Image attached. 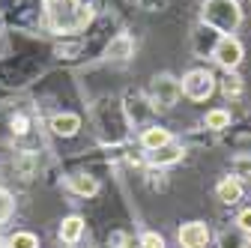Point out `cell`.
Instances as JSON below:
<instances>
[{
	"mask_svg": "<svg viewBox=\"0 0 251 248\" xmlns=\"http://www.w3.org/2000/svg\"><path fill=\"white\" fill-rule=\"evenodd\" d=\"M45 18L57 33H78L93 21V9L81 0H45Z\"/></svg>",
	"mask_w": 251,
	"mask_h": 248,
	"instance_id": "obj_1",
	"label": "cell"
},
{
	"mask_svg": "<svg viewBox=\"0 0 251 248\" xmlns=\"http://www.w3.org/2000/svg\"><path fill=\"white\" fill-rule=\"evenodd\" d=\"M201 18L209 30H215V33H222V36H230L242 21L239 0H203Z\"/></svg>",
	"mask_w": 251,
	"mask_h": 248,
	"instance_id": "obj_2",
	"label": "cell"
},
{
	"mask_svg": "<svg viewBox=\"0 0 251 248\" xmlns=\"http://www.w3.org/2000/svg\"><path fill=\"white\" fill-rule=\"evenodd\" d=\"M179 90L192 102H206L212 93H215V78H212L209 69H192V72L179 81Z\"/></svg>",
	"mask_w": 251,
	"mask_h": 248,
	"instance_id": "obj_3",
	"label": "cell"
},
{
	"mask_svg": "<svg viewBox=\"0 0 251 248\" xmlns=\"http://www.w3.org/2000/svg\"><path fill=\"white\" fill-rule=\"evenodd\" d=\"M179 93L182 90H179V81L174 75H168V72L155 75V81H152V108H162V111L174 108L176 99H179Z\"/></svg>",
	"mask_w": 251,
	"mask_h": 248,
	"instance_id": "obj_4",
	"label": "cell"
},
{
	"mask_svg": "<svg viewBox=\"0 0 251 248\" xmlns=\"http://www.w3.org/2000/svg\"><path fill=\"white\" fill-rule=\"evenodd\" d=\"M212 57H215V63L222 66V69L233 72L242 63V42L236 36H218V42L212 48Z\"/></svg>",
	"mask_w": 251,
	"mask_h": 248,
	"instance_id": "obj_5",
	"label": "cell"
},
{
	"mask_svg": "<svg viewBox=\"0 0 251 248\" xmlns=\"http://www.w3.org/2000/svg\"><path fill=\"white\" fill-rule=\"evenodd\" d=\"M176 239H179L182 248H206V242H209V227H206L203 222H185V224L179 227Z\"/></svg>",
	"mask_w": 251,
	"mask_h": 248,
	"instance_id": "obj_6",
	"label": "cell"
},
{
	"mask_svg": "<svg viewBox=\"0 0 251 248\" xmlns=\"http://www.w3.org/2000/svg\"><path fill=\"white\" fill-rule=\"evenodd\" d=\"M182 147L179 144H165V147H159V149H152L150 152V165H155V168H165V165H174V162H179L182 159Z\"/></svg>",
	"mask_w": 251,
	"mask_h": 248,
	"instance_id": "obj_7",
	"label": "cell"
},
{
	"mask_svg": "<svg viewBox=\"0 0 251 248\" xmlns=\"http://www.w3.org/2000/svg\"><path fill=\"white\" fill-rule=\"evenodd\" d=\"M215 195H218V200L222 203H236V200H242V179H236V176H225L222 182L215 185Z\"/></svg>",
	"mask_w": 251,
	"mask_h": 248,
	"instance_id": "obj_8",
	"label": "cell"
},
{
	"mask_svg": "<svg viewBox=\"0 0 251 248\" xmlns=\"http://www.w3.org/2000/svg\"><path fill=\"white\" fill-rule=\"evenodd\" d=\"M174 138H171V132L168 129H162V126H147L144 132H141V147L147 149V152H152V149H159V147H165V144H171Z\"/></svg>",
	"mask_w": 251,
	"mask_h": 248,
	"instance_id": "obj_9",
	"label": "cell"
},
{
	"mask_svg": "<svg viewBox=\"0 0 251 248\" xmlns=\"http://www.w3.org/2000/svg\"><path fill=\"white\" fill-rule=\"evenodd\" d=\"M78 129H81V117L78 114H57L51 120V132L60 135V138H72V135H78Z\"/></svg>",
	"mask_w": 251,
	"mask_h": 248,
	"instance_id": "obj_10",
	"label": "cell"
},
{
	"mask_svg": "<svg viewBox=\"0 0 251 248\" xmlns=\"http://www.w3.org/2000/svg\"><path fill=\"white\" fill-rule=\"evenodd\" d=\"M81 233H84V219H81V215H69V219H63L60 230H57L60 242H66V245H75L81 239Z\"/></svg>",
	"mask_w": 251,
	"mask_h": 248,
	"instance_id": "obj_11",
	"label": "cell"
},
{
	"mask_svg": "<svg viewBox=\"0 0 251 248\" xmlns=\"http://www.w3.org/2000/svg\"><path fill=\"white\" fill-rule=\"evenodd\" d=\"M111 60H129L132 54H135V42H132V36L129 33H120L117 39H111V45H108V51H105Z\"/></svg>",
	"mask_w": 251,
	"mask_h": 248,
	"instance_id": "obj_12",
	"label": "cell"
},
{
	"mask_svg": "<svg viewBox=\"0 0 251 248\" xmlns=\"http://www.w3.org/2000/svg\"><path fill=\"white\" fill-rule=\"evenodd\" d=\"M69 189H72L75 195L93 198V195L99 192V182H96V176H90V174H72V176H69Z\"/></svg>",
	"mask_w": 251,
	"mask_h": 248,
	"instance_id": "obj_13",
	"label": "cell"
},
{
	"mask_svg": "<svg viewBox=\"0 0 251 248\" xmlns=\"http://www.w3.org/2000/svg\"><path fill=\"white\" fill-rule=\"evenodd\" d=\"M6 248H39V239H36V233H30V230H15L6 239Z\"/></svg>",
	"mask_w": 251,
	"mask_h": 248,
	"instance_id": "obj_14",
	"label": "cell"
},
{
	"mask_svg": "<svg viewBox=\"0 0 251 248\" xmlns=\"http://www.w3.org/2000/svg\"><path fill=\"white\" fill-rule=\"evenodd\" d=\"M227 126H230V114H227V111L215 108V111H209V114H206V129L222 132V129H227Z\"/></svg>",
	"mask_w": 251,
	"mask_h": 248,
	"instance_id": "obj_15",
	"label": "cell"
},
{
	"mask_svg": "<svg viewBox=\"0 0 251 248\" xmlns=\"http://www.w3.org/2000/svg\"><path fill=\"white\" fill-rule=\"evenodd\" d=\"M233 176L236 179H251V156H236L233 159Z\"/></svg>",
	"mask_w": 251,
	"mask_h": 248,
	"instance_id": "obj_16",
	"label": "cell"
},
{
	"mask_svg": "<svg viewBox=\"0 0 251 248\" xmlns=\"http://www.w3.org/2000/svg\"><path fill=\"white\" fill-rule=\"evenodd\" d=\"M12 209H15V200H12V195H9L6 189H0V222H6L9 215H12Z\"/></svg>",
	"mask_w": 251,
	"mask_h": 248,
	"instance_id": "obj_17",
	"label": "cell"
},
{
	"mask_svg": "<svg viewBox=\"0 0 251 248\" xmlns=\"http://www.w3.org/2000/svg\"><path fill=\"white\" fill-rule=\"evenodd\" d=\"M141 248H165V239H162L159 233H152V230H150V233L141 236Z\"/></svg>",
	"mask_w": 251,
	"mask_h": 248,
	"instance_id": "obj_18",
	"label": "cell"
},
{
	"mask_svg": "<svg viewBox=\"0 0 251 248\" xmlns=\"http://www.w3.org/2000/svg\"><path fill=\"white\" fill-rule=\"evenodd\" d=\"M242 93V81L239 78H227L225 81V96H239Z\"/></svg>",
	"mask_w": 251,
	"mask_h": 248,
	"instance_id": "obj_19",
	"label": "cell"
},
{
	"mask_svg": "<svg viewBox=\"0 0 251 248\" xmlns=\"http://www.w3.org/2000/svg\"><path fill=\"white\" fill-rule=\"evenodd\" d=\"M236 224H239V230L251 233V209H242V212H239V219H236Z\"/></svg>",
	"mask_w": 251,
	"mask_h": 248,
	"instance_id": "obj_20",
	"label": "cell"
},
{
	"mask_svg": "<svg viewBox=\"0 0 251 248\" xmlns=\"http://www.w3.org/2000/svg\"><path fill=\"white\" fill-rule=\"evenodd\" d=\"M0 248H6V239H3V236H0Z\"/></svg>",
	"mask_w": 251,
	"mask_h": 248,
	"instance_id": "obj_21",
	"label": "cell"
}]
</instances>
